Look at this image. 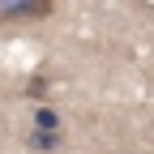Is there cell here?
<instances>
[{"label": "cell", "instance_id": "6da1fadb", "mask_svg": "<svg viewBox=\"0 0 154 154\" xmlns=\"http://www.w3.org/2000/svg\"><path fill=\"white\" fill-rule=\"evenodd\" d=\"M51 0H0V17H47Z\"/></svg>", "mask_w": 154, "mask_h": 154}, {"label": "cell", "instance_id": "7a4b0ae2", "mask_svg": "<svg viewBox=\"0 0 154 154\" xmlns=\"http://www.w3.org/2000/svg\"><path fill=\"white\" fill-rule=\"evenodd\" d=\"M26 146L30 150H56V146H60V128H34L26 137Z\"/></svg>", "mask_w": 154, "mask_h": 154}, {"label": "cell", "instance_id": "3957f363", "mask_svg": "<svg viewBox=\"0 0 154 154\" xmlns=\"http://www.w3.org/2000/svg\"><path fill=\"white\" fill-rule=\"evenodd\" d=\"M34 128H60V116H56L51 107H38V116H34Z\"/></svg>", "mask_w": 154, "mask_h": 154}]
</instances>
